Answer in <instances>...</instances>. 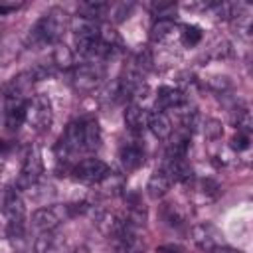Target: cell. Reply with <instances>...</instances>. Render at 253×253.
Masks as SVG:
<instances>
[{"label":"cell","instance_id":"obj_1","mask_svg":"<svg viewBox=\"0 0 253 253\" xmlns=\"http://www.w3.org/2000/svg\"><path fill=\"white\" fill-rule=\"evenodd\" d=\"M67 12L61 10V8H51L47 14H43L36 24L34 28L30 30L28 38H26V43L32 47H38V45H45V43H57L59 38L63 36L65 28H67Z\"/></svg>","mask_w":253,"mask_h":253},{"label":"cell","instance_id":"obj_2","mask_svg":"<svg viewBox=\"0 0 253 253\" xmlns=\"http://www.w3.org/2000/svg\"><path fill=\"white\" fill-rule=\"evenodd\" d=\"M0 211L8 219V235L12 239L24 237L26 231V206L18 188L2 186L0 188Z\"/></svg>","mask_w":253,"mask_h":253},{"label":"cell","instance_id":"obj_3","mask_svg":"<svg viewBox=\"0 0 253 253\" xmlns=\"http://www.w3.org/2000/svg\"><path fill=\"white\" fill-rule=\"evenodd\" d=\"M26 123L36 130L43 132L53 123V111L51 103L45 95H32L26 103Z\"/></svg>","mask_w":253,"mask_h":253},{"label":"cell","instance_id":"obj_4","mask_svg":"<svg viewBox=\"0 0 253 253\" xmlns=\"http://www.w3.org/2000/svg\"><path fill=\"white\" fill-rule=\"evenodd\" d=\"M105 77V65L101 61H87L71 69V83L81 93H91L101 85Z\"/></svg>","mask_w":253,"mask_h":253},{"label":"cell","instance_id":"obj_5","mask_svg":"<svg viewBox=\"0 0 253 253\" xmlns=\"http://www.w3.org/2000/svg\"><path fill=\"white\" fill-rule=\"evenodd\" d=\"M71 174L77 182L95 186V184H101L111 174V168L99 158H83V160L73 164Z\"/></svg>","mask_w":253,"mask_h":253},{"label":"cell","instance_id":"obj_6","mask_svg":"<svg viewBox=\"0 0 253 253\" xmlns=\"http://www.w3.org/2000/svg\"><path fill=\"white\" fill-rule=\"evenodd\" d=\"M43 172V162H42V154L40 150L34 146L28 150L24 162H22V170L20 176L16 180V188L18 190H30L36 182H40V176Z\"/></svg>","mask_w":253,"mask_h":253},{"label":"cell","instance_id":"obj_7","mask_svg":"<svg viewBox=\"0 0 253 253\" xmlns=\"http://www.w3.org/2000/svg\"><path fill=\"white\" fill-rule=\"evenodd\" d=\"M192 241L204 253H213L215 249L223 247V233L213 223H198L192 227Z\"/></svg>","mask_w":253,"mask_h":253},{"label":"cell","instance_id":"obj_8","mask_svg":"<svg viewBox=\"0 0 253 253\" xmlns=\"http://www.w3.org/2000/svg\"><path fill=\"white\" fill-rule=\"evenodd\" d=\"M67 215V208H40L32 213V227L38 233H45V231H53L59 223L61 217Z\"/></svg>","mask_w":253,"mask_h":253},{"label":"cell","instance_id":"obj_9","mask_svg":"<svg viewBox=\"0 0 253 253\" xmlns=\"http://www.w3.org/2000/svg\"><path fill=\"white\" fill-rule=\"evenodd\" d=\"M117 253H142L144 251V241L138 235V229L126 225L117 237L111 239Z\"/></svg>","mask_w":253,"mask_h":253},{"label":"cell","instance_id":"obj_10","mask_svg":"<svg viewBox=\"0 0 253 253\" xmlns=\"http://www.w3.org/2000/svg\"><path fill=\"white\" fill-rule=\"evenodd\" d=\"M162 170L168 174V178L172 182H190L194 172L190 162L186 160V156H172V158H164V166Z\"/></svg>","mask_w":253,"mask_h":253},{"label":"cell","instance_id":"obj_11","mask_svg":"<svg viewBox=\"0 0 253 253\" xmlns=\"http://www.w3.org/2000/svg\"><path fill=\"white\" fill-rule=\"evenodd\" d=\"M119 158H121V164L126 172H132L136 168L142 166L144 162V148L138 140H132V142H126L121 146V152H119Z\"/></svg>","mask_w":253,"mask_h":253},{"label":"cell","instance_id":"obj_12","mask_svg":"<svg viewBox=\"0 0 253 253\" xmlns=\"http://www.w3.org/2000/svg\"><path fill=\"white\" fill-rule=\"evenodd\" d=\"M95 221H97L99 231H101L105 237H109V239L117 237V235L126 227L125 217H121V215L115 213V211H101Z\"/></svg>","mask_w":253,"mask_h":253},{"label":"cell","instance_id":"obj_13","mask_svg":"<svg viewBox=\"0 0 253 253\" xmlns=\"http://www.w3.org/2000/svg\"><path fill=\"white\" fill-rule=\"evenodd\" d=\"M186 103V95L180 89L174 87H160L156 91V109L158 111H174Z\"/></svg>","mask_w":253,"mask_h":253},{"label":"cell","instance_id":"obj_14","mask_svg":"<svg viewBox=\"0 0 253 253\" xmlns=\"http://www.w3.org/2000/svg\"><path fill=\"white\" fill-rule=\"evenodd\" d=\"M146 128H150V132L158 138V140H168L174 126H172V121L170 117L164 113V111H150L148 113V125Z\"/></svg>","mask_w":253,"mask_h":253},{"label":"cell","instance_id":"obj_15","mask_svg":"<svg viewBox=\"0 0 253 253\" xmlns=\"http://www.w3.org/2000/svg\"><path fill=\"white\" fill-rule=\"evenodd\" d=\"M125 125L132 132H142L148 125V111H144L138 103H128L125 111Z\"/></svg>","mask_w":253,"mask_h":253},{"label":"cell","instance_id":"obj_16","mask_svg":"<svg viewBox=\"0 0 253 253\" xmlns=\"http://www.w3.org/2000/svg\"><path fill=\"white\" fill-rule=\"evenodd\" d=\"M81 126H83V146L85 152H93L101 146L103 134H101V126L95 119H81Z\"/></svg>","mask_w":253,"mask_h":253},{"label":"cell","instance_id":"obj_17","mask_svg":"<svg viewBox=\"0 0 253 253\" xmlns=\"http://www.w3.org/2000/svg\"><path fill=\"white\" fill-rule=\"evenodd\" d=\"M172 184H174V182H172V180L168 178V174L160 168V170L152 172V176L148 178L146 192H148V196H150L152 200H158V198H162L164 194H168V190H170Z\"/></svg>","mask_w":253,"mask_h":253},{"label":"cell","instance_id":"obj_18","mask_svg":"<svg viewBox=\"0 0 253 253\" xmlns=\"http://www.w3.org/2000/svg\"><path fill=\"white\" fill-rule=\"evenodd\" d=\"M109 8H111L109 2H103V0H89V2L79 4V16L97 22L101 16H107V14H109Z\"/></svg>","mask_w":253,"mask_h":253},{"label":"cell","instance_id":"obj_19","mask_svg":"<svg viewBox=\"0 0 253 253\" xmlns=\"http://www.w3.org/2000/svg\"><path fill=\"white\" fill-rule=\"evenodd\" d=\"M176 32V22L170 20H156L150 28V40L152 42H166L168 38H172Z\"/></svg>","mask_w":253,"mask_h":253},{"label":"cell","instance_id":"obj_20","mask_svg":"<svg viewBox=\"0 0 253 253\" xmlns=\"http://www.w3.org/2000/svg\"><path fill=\"white\" fill-rule=\"evenodd\" d=\"M53 65L59 67V69H73V51L63 43H55Z\"/></svg>","mask_w":253,"mask_h":253},{"label":"cell","instance_id":"obj_21","mask_svg":"<svg viewBox=\"0 0 253 253\" xmlns=\"http://www.w3.org/2000/svg\"><path fill=\"white\" fill-rule=\"evenodd\" d=\"M202 38H204L202 28H198V26H194V24H186V26H182L180 40H182V43H184L186 47H194V45H198V43L202 42Z\"/></svg>","mask_w":253,"mask_h":253},{"label":"cell","instance_id":"obj_22","mask_svg":"<svg viewBox=\"0 0 253 253\" xmlns=\"http://www.w3.org/2000/svg\"><path fill=\"white\" fill-rule=\"evenodd\" d=\"M233 125H235V128L237 130H241V132H247V134H251V113H249V109L247 107H241V109H235V115H233Z\"/></svg>","mask_w":253,"mask_h":253},{"label":"cell","instance_id":"obj_23","mask_svg":"<svg viewBox=\"0 0 253 253\" xmlns=\"http://www.w3.org/2000/svg\"><path fill=\"white\" fill-rule=\"evenodd\" d=\"M150 10H152V14L158 20H170L172 12L176 10V4L174 2H152L150 4Z\"/></svg>","mask_w":253,"mask_h":253},{"label":"cell","instance_id":"obj_24","mask_svg":"<svg viewBox=\"0 0 253 253\" xmlns=\"http://www.w3.org/2000/svg\"><path fill=\"white\" fill-rule=\"evenodd\" d=\"M202 130H204V134H206V138H208V140H217V138L221 136V132H223L221 123H219V121H215V119H206V121H204Z\"/></svg>","mask_w":253,"mask_h":253},{"label":"cell","instance_id":"obj_25","mask_svg":"<svg viewBox=\"0 0 253 253\" xmlns=\"http://www.w3.org/2000/svg\"><path fill=\"white\" fill-rule=\"evenodd\" d=\"M249 144H251V134L241 132V130H237V132L231 136V140H229V148L235 150V152H243V150H247Z\"/></svg>","mask_w":253,"mask_h":253},{"label":"cell","instance_id":"obj_26","mask_svg":"<svg viewBox=\"0 0 253 253\" xmlns=\"http://www.w3.org/2000/svg\"><path fill=\"white\" fill-rule=\"evenodd\" d=\"M164 219H166L170 225H180V223H184L186 215L180 211V208H178L176 204H166V206H164Z\"/></svg>","mask_w":253,"mask_h":253},{"label":"cell","instance_id":"obj_27","mask_svg":"<svg viewBox=\"0 0 253 253\" xmlns=\"http://www.w3.org/2000/svg\"><path fill=\"white\" fill-rule=\"evenodd\" d=\"M130 10H132V4H126V2H123V4H115V6L109 8V18H111L113 22H123V20L128 18Z\"/></svg>","mask_w":253,"mask_h":253},{"label":"cell","instance_id":"obj_28","mask_svg":"<svg viewBox=\"0 0 253 253\" xmlns=\"http://www.w3.org/2000/svg\"><path fill=\"white\" fill-rule=\"evenodd\" d=\"M208 85H210L213 91L223 93L225 89H229V79H227V77H219V75H215V77H210V79H208Z\"/></svg>","mask_w":253,"mask_h":253},{"label":"cell","instance_id":"obj_29","mask_svg":"<svg viewBox=\"0 0 253 253\" xmlns=\"http://www.w3.org/2000/svg\"><path fill=\"white\" fill-rule=\"evenodd\" d=\"M158 253H186V249L182 245H174V243H164L156 249Z\"/></svg>","mask_w":253,"mask_h":253},{"label":"cell","instance_id":"obj_30","mask_svg":"<svg viewBox=\"0 0 253 253\" xmlns=\"http://www.w3.org/2000/svg\"><path fill=\"white\" fill-rule=\"evenodd\" d=\"M20 4H6V2H0V16H6L10 12H14Z\"/></svg>","mask_w":253,"mask_h":253},{"label":"cell","instance_id":"obj_31","mask_svg":"<svg viewBox=\"0 0 253 253\" xmlns=\"http://www.w3.org/2000/svg\"><path fill=\"white\" fill-rule=\"evenodd\" d=\"M213 253H241V251H235V249H231V247H227V245H223V247H219V249H215Z\"/></svg>","mask_w":253,"mask_h":253}]
</instances>
